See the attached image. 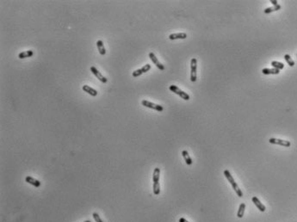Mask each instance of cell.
<instances>
[{
  "instance_id": "1",
  "label": "cell",
  "mask_w": 297,
  "mask_h": 222,
  "mask_svg": "<svg viewBox=\"0 0 297 222\" xmlns=\"http://www.w3.org/2000/svg\"><path fill=\"white\" fill-rule=\"evenodd\" d=\"M169 89H170V91H172L174 92L175 94L178 95L180 97H182V99H183V100L188 101V100H189V98H190L189 96V94H187L186 92H184L183 91H182L180 88H178V86H176V85H170Z\"/></svg>"
},
{
  "instance_id": "2",
  "label": "cell",
  "mask_w": 297,
  "mask_h": 222,
  "mask_svg": "<svg viewBox=\"0 0 297 222\" xmlns=\"http://www.w3.org/2000/svg\"><path fill=\"white\" fill-rule=\"evenodd\" d=\"M196 69H197V60L193 58L190 61V80L191 82L196 81Z\"/></svg>"
},
{
  "instance_id": "3",
  "label": "cell",
  "mask_w": 297,
  "mask_h": 222,
  "mask_svg": "<svg viewBox=\"0 0 297 222\" xmlns=\"http://www.w3.org/2000/svg\"><path fill=\"white\" fill-rule=\"evenodd\" d=\"M141 104L146 108H149V109H153V110H155L157 111H159V112H162L164 110V108L161 106V105H159V104H153L147 100H142L141 101Z\"/></svg>"
},
{
  "instance_id": "4",
  "label": "cell",
  "mask_w": 297,
  "mask_h": 222,
  "mask_svg": "<svg viewBox=\"0 0 297 222\" xmlns=\"http://www.w3.org/2000/svg\"><path fill=\"white\" fill-rule=\"evenodd\" d=\"M269 142L270 144H274V145H279V146H283L285 147H290L291 146V143L289 140H281V139H275V138H270L269 140Z\"/></svg>"
},
{
  "instance_id": "5",
  "label": "cell",
  "mask_w": 297,
  "mask_h": 222,
  "mask_svg": "<svg viewBox=\"0 0 297 222\" xmlns=\"http://www.w3.org/2000/svg\"><path fill=\"white\" fill-rule=\"evenodd\" d=\"M150 69H151V65L146 64V65H145L143 67H141L140 69H137V70H135L134 72H133L132 76H133L134 78H137V77L140 76L141 74L147 72Z\"/></svg>"
},
{
  "instance_id": "6",
  "label": "cell",
  "mask_w": 297,
  "mask_h": 222,
  "mask_svg": "<svg viewBox=\"0 0 297 222\" xmlns=\"http://www.w3.org/2000/svg\"><path fill=\"white\" fill-rule=\"evenodd\" d=\"M91 72L97 78V79H98L99 81H101L102 83L105 84V83L108 82V79H107L105 77H104V76L102 75V73H101L95 66H91Z\"/></svg>"
},
{
  "instance_id": "7",
  "label": "cell",
  "mask_w": 297,
  "mask_h": 222,
  "mask_svg": "<svg viewBox=\"0 0 297 222\" xmlns=\"http://www.w3.org/2000/svg\"><path fill=\"white\" fill-rule=\"evenodd\" d=\"M149 58L151 59V60L153 61V63L160 71H164V70H165V66L159 61L158 58L155 56V54H154L153 53H150V54H149Z\"/></svg>"
},
{
  "instance_id": "8",
  "label": "cell",
  "mask_w": 297,
  "mask_h": 222,
  "mask_svg": "<svg viewBox=\"0 0 297 222\" xmlns=\"http://www.w3.org/2000/svg\"><path fill=\"white\" fill-rule=\"evenodd\" d=\"M252 202L255 204V206L257 208V209L259 210V211H261V212H264L265 210H266V208H265V206L258 200V198L257 197H256V196H254V197H252Z\"/></svg>"
},
{
  "instance_id": "9",
  "label": "cell",
  "mask_w": 297,
  "mask_h": 222,
  "mask_svg": "<svg viewBox=\"0 0 297 222\" xmlns=\"http://www.w3.org/2000/svg\"><path fill=\"white\" fill-rule=\"evenodd\" d=\"M25 181H26L28 183H29V184H31V185L36 187V188H39V187L41 186V182H40L39 180H37V179L32 177V176H26Z\"/></svg>"
},
{
  "instance_id": "10",
  "label": "cell",
  "mask_w": 297,
  "mask_h": 222,
  "mask_svg": "<svg viewBox=\"0 0 297 222\" xmlns=\"http://www.w3.org/2000/svg\"><path fill=\"white\" fill-rule=\"evenodd\" d=\"M82 89H83V91H84V92L88 93L89 95H91V96H92V97L97 96V91L95 89H93V88H91V86H89V85H84V86L82 87Z\"/></svg>"
},
{
  "instance_id": "11",
  "label": "cell",
  "mask_w": 297,
  "mask_h": 222,
  "mask_svg": "<svg viewBox=\"0 0 297 222\" xmlns=\"http://www.w3.org/2000/svg\"><path fill=\"white\" fill-rule=\"evenodd\" d=\"M187 38V34L185 33H175L169 35V39L173 41V40H178V39H186Z\"/></svg>"
},
{
  "instance_id": "12",
  "label": "cell",
  "mask_w": 297,
  "mask_h": 222,
  "mask_svg": "<svg viewBox=\"0 0 297 222\" xmlns=\"http://www.w3.org/2000/svg\"><path fill=\"white\" fill-rule=\"evenodd\" d=\"M97 49H98V52L101 55H104L106 54V49L104 48V44L103 42V41L99 40L97 42Z\"/></svg>"
},
{
  "instance_id": "13",
  "label": "cell",
  "mask_w": 297,
  "mask_h": 222,
  "mask_svg": "<svg viewBox=\"0 0 297 222\" xmlns=\"http://www.w3.org/2000/svg\"><path fill=\"white\" fill-rule=\"evenodd\" d=\"M159 176H160V169L159 168H155L153 175V183H159Z\"/></svg>"
},
{
  "instance_id": "14",
  "label": "cell",
  "mask_w": 297,
  "mask_h": 222,
  "mask_svg": "<svg viewBox=\"0 0 297 222\" xmlns=\"http://www.w3.org/2000/svg\"><path fill=\"white\" fill-rule=\"evenodd\" d=\"M262 72L265 75H270V74H273V75H276V74H279L280 71L277 70V69H275V68H272V69H269V68H264L262 70Z\"/></svg>"
},
{
  "instance_id": "15",
  "label": "cell",
  "mask_w": 297,
  "mask_h": 222,
  "mask_svg": "<svg viewBox=\"0 0 297 222\" xmlns=\"http://www.w3.org/2000/svg\"><path fill=\"white\" fill-rule=\"evenodd\" d=\"M182 155H183V157L184 161L186 162V164H187L188 165H192V159H191V158L189 157V153H188L187 151L184 150V151L182 152Z\"/></svg>"
},
{
  "instance_id": "16",
  "label": "cell",
  "mask_w": 297,
  "mask_h": 222,
  "mask_svg": "<svg viewBox=\"0 0 297 222\" xmlns=\"http://www.w3.org/2000/svg\"><path fill=\"white\" fill-rule=\"evenodd\" d=\"M34 55V52L32 50H28V51H24L19 54L18 58L19 59H25V58H29Z\"/></svg>"
},
{
  "instance_id": "17",
  "label": "cell",
  "mask_w": 297,
  "mask_h": 222,
  "mask_svg": "<svg viewBox=\"0 0 297 222\" xmlns=\"http://www.w3.org/2000/svg\"><path fill=\"white\" fill-rule=\"evenodd\" d=\"M245 203H241L238 207V210L237 216L238 218H242L244 216V213H245Z\"/></svg>"
},
{
  "instance_id": "18",
  "label": "cell",
  "mask_w": 297,
  "mask_h": 222,
  "mask_svg": "<svg viewBox=\"0 0 297 222\" xmlns=\"http://www.w3.org/2000/svg\"><path fill=\"white\" fill-rule=\"evenodd\" d=\"M280 9H281V5L277 4V6H273V7H269V8L265 9V10H264V12L265 14H269V13H271V12H273V11H277V10H279Z\"/></svg>"
},
{
  "instance_id": "19",
  "label": "cell",
  "mask_w": 297,
  "mask_h": 222,
  "mask_svg": "<svg viewBox=\"0 0 297 222\" xmlns=\"http://www.w3.org/2000/svg\"><path fill=\"white\" fill-rule=\"evenodd\" d=\"M271 65L273 66V68L277 69L279 71L284 68V65L282 62H278V61H272L271 62Z\"/></svg>"
},
{
  "instance_id": "20",
  "label": "cell",
  "mask_w": 297,
  "mask_h": 222,
  "mask_svg": "<svg viewBox=\"0 0 297 222\" xmlns=\"http://www.w3.org/2000/svg\"><path fill=\"white\" fill-rule=\"evenodd\" d=\"M224 175H225V176L227 177V179L228 180V182H229L231 184H233V183H235L234 177L232 176V175H231V173H230V171H229L228 170H224Z\"/></svg>"
},
{
  "instance_id": "21",
  "label": "cell",
  "mask_w": 297,
  "mask_h": 222,
  "mask_svg": "<svg viewBox=\"0 0 297 222\" xmlns=\"http://www.w3.org/2000/svg\"><path fill=\"white\" fill-rule=\"evenodd\" d=\"M232 187H233V189H234V191L236 192L237 195H238L239 197H242V196H243V193H242V191L240 190V189L238 188V184L236 183H233V184H232Z\"/></svg>"
},
{
  "instance_id": "22",
  "label": "cell",
  "mask_w": 297,
  "mask_h": 222,
  "mask_svg": "<svg viewBox=\"0 0 297 222\" xmlns=\"http://www.w3.org/2000/svg\"><path fill=\"white\" fill-rule=\"evenodd\" d=\"M153 193H154V195H159V193H160V185H159V183H153Z\"/></svg>"
},
{
  "instance_id": "23",
  "label": "cell",
  "mask_w": 297,
  "mask_h": 222,
  "mask_svg": "<svg viewBox=\"0 0 297 222\" xmlns=\"http://www.w3.org/2000/svg\"><path fill=\"white\" fill-rule=\"evenodd\" d=\"M284 59L286 60V62L288 63V65L290 66H294L295 65V61L291 59V57L289 55V54H285L284 55Z\"/></svg>"
},
{
  "instance_id": "24",
  "label": "cell",
  "mask_w": 297,
  "mask_h": 222,
  "mask_svg": "<svg viewBox=\"0 0 297 222\" xmlns=\"http://www.w3.org/2000/svg\"><path fill=\"white\" fill-rule=\"evenodd\" d=\"M92 216H93V218H94V220H95L96 222H103V221L101 220V218H100V216H99V215L97 213H93Z\"/></svg>"
},
{
  "instance_id": "25",
  "label": "cell",
  "mask_w": 297,
  "mask_h": 222,
  "mask_svg": "<svg viewBox=\"0 0 297 222\" xmlns=\"http://www.w3.org/2000/svg\"><path fill=\"white\" fill-rule=\"evenodd\" d=\"M270 3H271L274 6H277V5L278 4V3H277L278 2H277V0H270Z\"/></svg>"
},
{
  "instance_id": "26",
  "label": "cell",
  "mask_w": 297,
  "mask_h": 222,
  "mask_svg": "<svg viewBox=\"0 0 297 222\" xmlns=\"http://www.w3.org/2000/svg\"><path fill=\"white\" fill-rule=\"evenodd\" d=\"M179 222H189L188 221H186L184 218H180L179 219Z\"/></svg>"
},
{
  "instance_id": "27",
  "label": "cell",
  "mask_w": 297,
  "mask_h": 222,
  "mask_svg": "<svg viewBox=\"0 0 297 222\" xmlns=\"http://www.w3.org/2000/svg\"><path fill=\"white\" fill-rule=\"evenodd\" d=\"M84 222H91L90 221H84Z\"/></svg>"
}]
</instances>
